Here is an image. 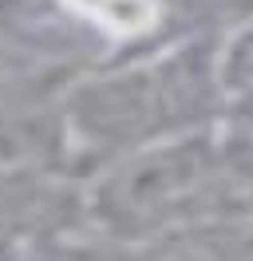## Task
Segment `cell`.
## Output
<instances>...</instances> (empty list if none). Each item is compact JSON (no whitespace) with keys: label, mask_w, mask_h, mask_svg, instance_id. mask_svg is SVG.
Returning <instances> with one entry per match:
<instances>
[{"label":"cell","mask_w":253,"mask_h":261,"mask_svg":"<svg viewBox=\"0 0 253 261\" xmlns=\"http://www.w3.org/2000/svg\"><path fill=\"white\" fill-rule=\"evenodd\" d=\"M218 123L142 143L95 166L83 178V226L99 242L135 245L166 229L210 222Z\"/></svg>","instance_id":"obj_1"},{"label":"cell","mask_w":253,"mask_h":261,"mask_svg":"<svg viewBox=\"0 0 253 261\" xmlns=\"http://www.w3.org/2000/svg\"><path fill=\"white\" fill-rule=\"evenodd\" d=\"M123 249L127 261H253L245 226H221V222L178 226Z\"/></svg>","instance_id":"obj_2"},{"label":"cell","mask_w":253,"mask_h":261,"mask_svg":"<svg viewBox=\"0 0 253 261\" xmlns=\"http://www.w3.org/2000/svg\"><path fill=\"white\" fill-rule=\"evenodd\" d=\"M190 8H234L237 0H186Z\"/></svg>","instance_id":"obj_3"},{"label":"cell","mask_w":253,"mask_h":261,"mask_svg":"<svg viewBox=\"0 0 253 261\" xmlns=\"http://www.w3.org/2000/svg\"><path fill=\"white\" fill-rule=\"evenodd\" d=\"M8 71H12V60L0 51V91H4V83H8Z\"/></svg>","instance_id":"obj_4"}]
</instances>
